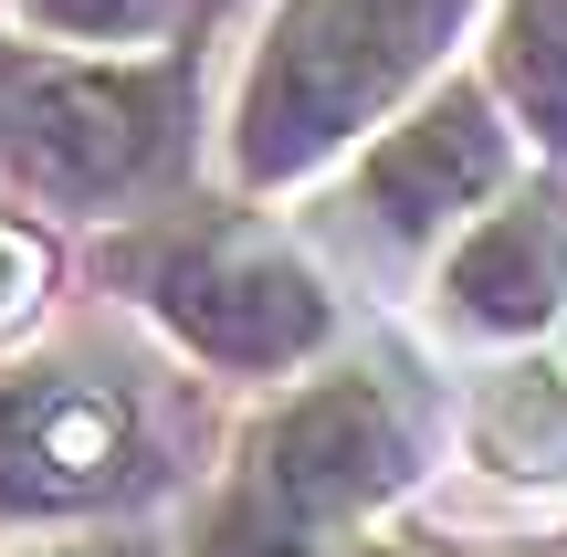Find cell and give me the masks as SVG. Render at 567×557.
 Here are the masks:
<instances>
[{
    "mask_svg": "<svg viewBox=\"0 0 567 557\" xmlns=\"http://www.w3.org/2000/svg\"><path fill=\"white\" fill-rule=\"evenodd\" d=\"M505 84L536 116V137L567 147V0H515L505 11Z\"/></svg>",
    "mask_w": 567,
    "mask_h": 557,
    "instance_id": "8",
    "label": "cell"
},
{
    "mask_svg": "<svg viewBox=\"0 0 567 557\" xmlns=\"http://www.w3.org/2000/svg\"><path fill=\"white\" fill-rule=\"evenodd\" d=\"M463 0H295L264 42V74L243 105V158L252 168H305L326 137L379 116L389 84L431 63Z\"/></svg>",
    "mask_w": 567,
    "mask_h": 557,
    "instance_id": "1",
    "label": "cell"
},
{
    "mask_svg": "<svg viewBox=\"0 0 567 557\" xmlns=\"http://www.w3.org/2000/svg\"><path fill=\"white\" fill-rule=\"evenodd\" d=\"M21 295H32V243H21V231H0V316H11Z\"/></svg>",
    "mask_w": 567,
    "mask_h": 557,
    "instance_id": "10",
    "label": "cell"
},
{
    "mask_svg": "<svg viewBox=\"0 0 567 557\" xmlns=\"http://www.w3.org/2000/svg\"><path fill=\"white\" fill-rule=\"evenodd\" d=\"M567 306V221L547 200H515L452 252V316L484 337H536Z\"/></svg>",
    "mask_w": 567,
    "mask_h": 557,
    "instance_id": "6",
    "label": "cell"
},
{
    "mask_svg": "<svg viewBox=\"0 0 567 557\" xmlns=\"http://www.w3.org/2000/svg\"><path fill=\"white\" fill-rule=\"evenodd\" d=\"M400 484V421H389L379 390L358 379H326L295 411L252 442L243 484H231L221 526H210V557H305L326 547L358 505H379Z\"/></svg>",
    "mask_w": 567,
    "mask_h": 557,
    "instance_id": "2",
    "label": "cell"
},
{
    "mask_svg": "<svg viewBox=\"0 0 567 557\" xmlns=\"http://www.w3.org/2000/svg\"><path fill=\"white\" fill-rule=\"evenodd\" d=\"M84 557H147V547H84Z\"/></svg>",
    "mask_w": 567,
    "mask_h": 557,
    "instance_id": "11",
    "label": "cell"
},
{
    "mask_svg": "<svg viewBox=\"0 0 567 557\" xmlns=\"http://www.w3.org/2000/svg\"><path fill=\"white\" fill-rule=\"evenodd\" d=\"M158 147V84L137 74H32L11 95V158L42 189H126Z\"/></svg>",
    "mask_w": 567,
    "mask_h": 557,
    "instance_id": "3",
    "label": "cell"
},
{
    "mask_svg": "<svg viewBox=\"0 0 567 557\" xmlns=\"http://www.w3.org/2000/svg\"><path fill=\"white\" fill-rule=\"evenodd\" d=\"M494 179H505V137H494V116L473 95H442L421 126H400V137L379 147L368 200H379V221L431 231V221H452L463 200H484Z\"/></svg>",
    "mask_w": 567,
    "mask_h": 557,
    "instance_id": "7",
    "label": "cell"
},
{
    "mask_svg": "<svg viewBox=\"0 0 567 557\" xmlns=\"http://www.w3.org/2000/svg\"><path fill=\"white\" fill-rule=\"evenodd\" d=\"M42 32H74V42H126V32H158L179 0H21Z\"/></svg>",
    "mask_w": 567,
    "mask_h": 557,
    "instance_id": "9",
    "label": "cell"
},
{
    "mask_svg": "<svg viewBox=\"0 0 567 557\" xmlns=\"http://www.w3.org/2000/svg\"><path fill=\"white\" fill-rule=\"evenodd\" d=\"M158 306H168L179 337H200L210 358H243V369L305 358L326 337V295L264 243H210V252H189V264H168Z\"/></svg>",
    "mask_w": 567,
    "mask_h": 557,
    "instance_id": "5",
    "label": "cell"
},
{
    "mask_svg": "<svg viewBox=\"0 0 567 557\" xmlns=\"http://www.w3.org/2000/svg\"><path fill=\"white\" fill-rule=\"evenodd\" d=\"M137 474V421L116 390L21 379L0 390V505H95Z\"/></svg>",
    "mask_w": 567,
    "mask_h": 557,
    "instance_id": "4",
    "label": "cell"
}]
</instances>
